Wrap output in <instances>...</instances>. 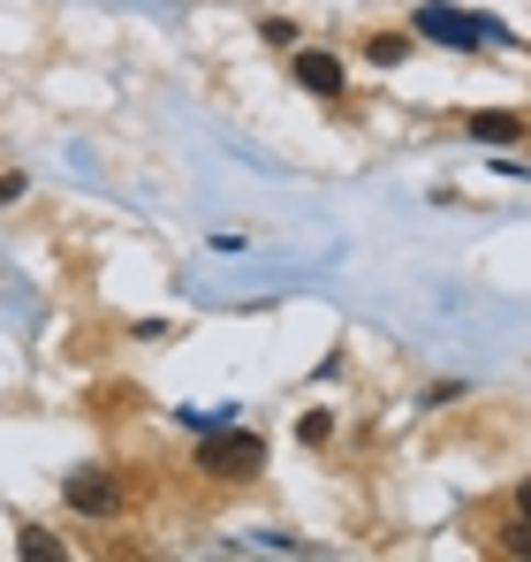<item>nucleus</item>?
<instances>
[{
  "instance_id": "3",
  "label": "nucleus",
  "mask_w": 531,
  "mask_h": 562,
  "mask_svg": "<svg viewBox=\"0 0 531 562\" xmlns=\"http://www.w3.org/2000/svg\"><path fill=\"white\" fill-rule=\"evenodd\" d=\"M61 494H69V509H84V517H122V486H114V471H106V464L69 471Z\"/></svg>"
},
{
  "instance_id": "10",
  "label": "nucleus",
  "mask_w": 531,
  "mask_h": 562,
  "mask_svg": "<svg viewBox=\"0 0 531 562\" xmlns=\"http://www.w3.org/2000/svg\"><path fill=\"white\" fill-rule=\"evenodd\" d=\"M259 38H266V46H296V23H289V15H266Z\"/></svg>"
},
{
  "instance_id": "1",
  "label": "nucleus",
  "mask_w": 531,
  "mask_h": 562,
  "mask_svg": "<svg viewBox=\"0 0 531 562\" xmlns=\"http://www.w3.org/2000/svg\"><path fill=\"white\" fill-rule=\"evenodd\" d=\"M197 471L221 479V486H244V479H259V471H266V441H259V434H244V426L228 418V426L197 434Z\"/></svg>"
},
{
  "instance_id": "9",
  "label": "nucleus",
  "mask_w": 531,
  "mask_h": 562,
  "mask_svg": "<svg viewBox=\"0 0 531 562\" xmlns=\"http://www.w3.org/2000/svg\"><path fill=\"white\" fill-rule=\"evenodd\" d=\"M176 418L190 426V434H213V426H228V403H221V411H197V403H182Z\"/></svg>"
},
{
  "instance_id": "12",
  "label": "nucleus",
  "mask_w": 531,
  "mask_h": 562,
  "mask_svg": "<svg viewBox=\"0 0 531 562\" xmlns=\"http://www.w3.org/2000/svg\"><path fill=\"white\" fill-rule=\"evenodd\" d=\"M509 548H517V555H531V517L517 525V532H509Z\"/></svg>"
},
{
  "instance_id": "6",
  "label": "nucleus",
  "mask_w": 531,
  "mask_h": 562,
  "mask_svg": "<svg viewBox=\"0 0 531 562\" xmlns=\"http://www.w3.org/2000/svg\"><path fill=\"white\" fill-rule=\"evenodd\" d=\"M471 137H478V145H517V137H524V114H494V106H486V114H471Z\"/></svg>"
},
{
  "instance_id": "7",
  "label": "nucleus",
  "mask_w": 531,
  "mask_h": 562,
  "mask_svg": "<svg viewBox=\"0 0 531 562\" xmlns=\"http://www.w3.org/2000/svg\"><path fill=\"white\" fill-rule=\"evenodd\" d=\"M15 555H31V562H61L69 548H61V540H54L46 525H23V532H15Z\"/></svg>"
},
{
  "instance_id": "2",
  "label": "nucleus",
  "mask_w": 531,
  "mask_h": 562,
  "mask_svg": "<svg viewBox=\"0 0 531 562\" xmlns=\"http://www.w3.org/2000/svg\"><path fill=\"white\" fill-rule=\"evenodd\" d=\"M410 31H418V38H433V46H455V54H471V46L486 38V23H478V15H463V8H448V0H426V8L410 15Z\"/></svg>"
},
{
  "instance_id": "11",
  "label": "nucleus",
  "mask_w": 531,
  "mask_h": 562,
  "mask_svg": "<svg viewBox=\"0 0 531 562\" xmlns=\"http://www.w3.org/2000/svg\"><path fill=\"white\" fill-rule=\"evenodd\" d=\"M23 198V176H0V205H15Z\"/></svg>"
},
{
  "instance_id": "13",
  "label": "nucleus",
  "mask_w": 531,
  "mask_h": 562,
  "mask_svg": "<svg viewBox=\"0 0 531 562\" xmlns=\"http://www.w3.org/2000/svg\"><path fill=\"white\" fill-rule=\"evenodd\" d=\"M517 517H531V479H524V486H517Z\"/></svg>"
},
{
  "instance_id": "4",
  "label": "nucleus",
  "mask_w": 531,
  "mask_h": 562,
  "mask_svg": "<svg viewBox=\"0 0 531 562\" xmlns=\"http://www.w3.org/2000/svg\"><path fill=\"white\" fill-rule=\"evenodd\" d=\"M289 77H296L312 99H342V85H350V77H342V61H335V54H319V46H296Z\"/></svg>"
},
{
  "instance_id": "5",
  "label": "nucleus",
  "mask_w": 531,
  "mask_h": 562,
  "mask_svg": "<svg viewBox=\"0 0 531 562\" xmlns=\"http://www.w3.org/2000/svg\"><path fill=\"white\" fill-rule=\"evenodd\" d=\"M364 61H372V69H403V61H410V31H372V38H364Z\"/></svg>"
},
{
  "instance_id": "8",
  "label": "nucleus",
  "mask_w": 531,
  "mask_h": 562,
  "mask_svg": "<svg viewBox=\"0 0 531 562\" xmlns=\"http://www.w3.org/2000/svg\"><path fill=\"white\" fill-rule=\"evenodd\" d=\"M296 441H304V449H327V441H335V411H304Z\"/></svg>"
}]
</instances>
